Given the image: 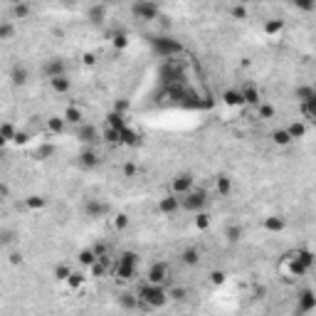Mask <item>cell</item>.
Instances as JSON below:
<instances>
[{"label":"cell","mask_w":316,"mask_h":316,"mask_svg":"<svg viewBox=\"0 0 316 316\" xmlns=\"http://www.w3.org/2000/svg\"><path fill=\"white\" fill-rule=\"evenodd\" d=\"M136 296H139L144 309H163L168 304V299H171L166 284H151V282H144L136 289Z\"/></svg>","instance_id":"1"},{"label":"cell","mask_w":316,"mask_h":316,"mask_svg":"<svg viewBox=\"0 0 316 316\" xmlns=\"http://www.w3.org/2000/svg\"><path fill=\"white\" fill-rule=\"evenodd\" d=\"M151 52L163 62H171V59H178V55H183V42L178 37H171V35H153L151 40Z\"/></svg>","instance_id":"2"},{"label":"cell","mask_w":316,"mask_h":316,"mask_svg":"<svg viewBox=\"0 0 316 316\" xmlns=\"http://www.w3.org/2000/svg\"><path fill=\"white\" fill-rule=\"evenodd\" d=\"M112 272H114L116 279H121V282H131V279L136 277V272H139V255L131 252V250L121 252V255L116 257Z\"/></svg>","instance_id":"3"},{"label":"cell","mask_w":316,"mask_h":316,"mask_svg":"<svg viewBox=\"0 0 316 316\" xmlns=\"http://www.w3.org/2000/svg\"><path fill=\"white\" fill-rule=\"evenodd\" d=\"M207 205H210V193H207L205 188H200V185H195L188 195L180 198V210H185V213H190V215L205 213Z\"/></svg>","instance_id":"4"},{"label":"cell","mask_w":316,"mask_h":316,"mask_svg":"<svg viewBox=\"0 0 316 316\" xmlns=\"http://www.w3.org/2000/svg\"><path fill=\"white\" fill-rule=\"evenodd\" d=\"M77 141L84 146V148H96V146L104 141V134H101L94 124L84 121V124L77 126Z\"/></svg>","instance_id":"5"},{"label":"cell","mask_w":316,"mask_h":316,"mask_svg":"<svg viewBox=\"0 0 316 316\" xmlns=\"http://www.w3.org/2000/svg\"><path fill=\"white\" fill-rule=\"evenodd\" d=\"M316 311V291L311 287H304L296 294V301H294V314L296 316H309Z\"/></svg>","instance_id":"6"},{"label":"cell","mask_w":316,"mask_h":316,"mask_svg":"<svg viewBox=\"0 0 316 316\" xmlns=\"http://www.w3.org/2000/svg\"><path fill=\"white\" fill-rule=\"evenodd\" d=\"M131 15L136 20H144V23H151V20H158L161 15V5L158 3H151V0H139L131 5Z\"/></svg>","instance_id":"7"},{"label":"cell","mask_w":316,"mask_h":316,"mask_svg":"<svg viewBox=\"0 0 316 316\" xmlns=\"http://www.w3.org/2000/svg\"><path fill=\"white\" fill-rule=\"evenodd\" d=\"M193 188H195V175H193V173H178V175H173V180H171L173 195L183 198V195H188Z\"/></svg>","instance_id":"8"},{"label":"cell","mask_w":316,"mask_h":316,"mask_svg":"<svg viewBox=\"0 0 316 316\" xmlns=\"http://www.w3.org/2000/svg\"><path fill=\"white\" fill-rule=\"evenodd\" d=\"M82 213L89 220H99V218H107L109 215V202L99 200V198H84L82 202Z\"/></svg>","instance_id":"9"},{"label":"cell","mask_w":316,"mask_h":316,"mask_svg":"<svg viewBox=\"0 0 316 316\" xmlns=\"http://www.w3.org/2000/svg\"><path fill=\"white\" fill-rule=\"evenodd\" d=\"M42 74L52 82L57 77H67V59L64 57H47L42 62Z\"/></svg>","instance_id":"10"},{"label":"cell","mask_w":316,"mask_h":316,"mask_svg":"<svg viewBox=\"0 0 316 316\" xmlns=\"http://www.w3.org/2000/svg\"><path fill=\"white\" fill-rule=\"evenodd\" d=\"M77 166L82 171H94L101 166V156H99V148H82L77 153Z\"/></svg>","instance_id":"11"},{"label":"cell","mask_w":316,"mask_h":316,"mask_svg":"<svg viewBox=\"0 0 316 316\" xmlns=\"http://www.w3.org/2000/svg\"><path fill=\"white\" fill-rule=\"evenodd\" d=\"M146 282L151 284H166L168 282V264L166 262H153L146 272Z\"/></svg>","instance_id":"12"},{"label":"cell","mask_w":316,"mask_h":316,"mask_svg":"<svg viewBox=\"0 0 316 316\" xmlns=\"http://www.w3.org/2000/svg\"><path fill=\"white\" fill-rule=\"evenodd\" d=\"M178 210H180V198L178 195H173V193H168V195H163L161 200H158V213L161 215H178Z\"/></svg>","instance_id":"13"},{"label":"cell","mask_w":316,"mask_h":316,"mask_svg":"<svg viewBox=\"0 0 316 316\" xmlns=\"http://www.w3.org/2000/svg\"><path fill=\"white\" fill-rule=\"evenodd\" d=\"M180 262H183L185 267H198V264H200V250H198V247H185V250L180 252Z\"/></svg>","instance_id":"14"},{"label":"cell","mask_w":316,"mask_h":316,"mask_svg":"<svg viewBox=\"0 0 316 316\" xmlns=\"http://www.w3.org/2000/svg\"><path fill=\"white\" fill-rule=\"evenodd\" d=\"M242 99H245V104L247 107H259L262 104V99H259V89L252 84H247L242 89Z\"/></svg>","instance_id":"15"},{"label":"cell","mask_w":316,"mask_h":316,"mask_svg":"<svg viewBox=\"0 0 316 316\" xmlns=\"http://www.w3.org/2000/svg\"><path fill=\"white\" fill-rule=\"evenodd\" d=\"M316 94V84H301L294 89V96H296V101L299 104H304V101H309V99H314Z\"/></svg>","instance_id":"16"},{"label":"cell","mask_w":316,"mask_h":316,"mask_svg":"<svg viewBox=\"0 0 316 316\" xmlns=\"http://www.w3.org/2000/svg\"><path fill=\"white\" fill-rule=\"evenodd\" d=\"M294 257L299 259V262H301V264H304L306 269H311V267L316 264L314 252H311V250H306V247H299V250H294Z\"/></svg>","instance_id":"17"},{"label":"cell","mask_w":316,"mask_h":316,"mask_svg":"<svg viewBox=\"0 0 316 316\" xmlns=\"http://www.w3.org/2000/svg\"><path fill=\"white\" fill-rule=\"evenodd\" d=\"M223 101H225L228 107H242V104H245L242 89H228V91L223 94Z\"/></svg>","instance_id":"18"},{"label":"cell","mask_w":316,"mask_h":316,"mask_svg":"<svg viewBox=\"0 0 316 316\" xmlns=\"http://www.w3.org/2000/svg\"><path fill=\"white\" fill-rule=\"evenodd\" d=\"M287 264H289V274H291V277H304V274L309 272V269H306V267H304L299 259L294 257V252L287 257Z\"/></svg>","instance_id":"19"},{"label":"cell","mask_w":316,"mask_h":316,"mask_svg":"<svg viewBox=\"0 0 316 316\" xmlns=\"http://www.w3.org/2000/svg\"><path fill=\"white\" fill-rule=\"evenodd\" d=\"M64 121H69V124H84V114H82V109L79 107H67L64 109V116H62Z\"/></svg>","instance_id":"20"},{"label":"cell","mask_w":316,"mask_h":316,"mask_svg":"<svg viewBox=\"0 0 316 316\" xmlns=\"http://www.w3.org/2000/svg\"><path fill=\"white\" fill-rule=\"evenodd\" d=\"M86 18H89L91 23H101V20L107 18V5H89V8H86Z\"/></svg>","instance_id":"21"},{"label":"cell","mask_w":316,"mask_h":316,"mask_svg":"<svg viewBox=\"0 0 316 316\" xmlns=\"http://www.w3.org/2000/svg\"><path fill=\"white\" fill-rule=\"evenodd\" d=\"M119 304H121L124 309H129V311H131V309H139V306H141L139 296H136V294H131V291H124V294L119 296Z\"/></svg>","instance_id":"22"},{"label":"cell","mask_w":316,"mask_h":316,"mask_svg":"<svg viewBox=\"0 0 316 316\" xmlns=\"http://www.w3.org/2000/svg\"><path fill=\"white\" fill-rule=\"evenodd\" d=\"M289 131V136H291V141H296V139H304V134H306V124H301V121H291L284 126Z\"/></svg>","instance_id":"23"},{"label":"cell","mask_w":316,"mask_h":316,"mask_svg":"<svg viewBox=\"0 0 316 316\" xmlns=\"http://www.w3.org/2000/svg\"><path fill=\"white\" fill-rule=\"evenodd\" d=\"M215 190H218V195H230V190H232L230 175H218L215 178Z\"/></svg>","instance_id":"24"},{"label":"cell","mask_w":316,"mask_h":316,"mask_svg":"<svg viewBox=\"0 0 316 316\" xmlns=\"http://www.w3.org/2000/svg\"><path fill=\"white\" fill-rule=\"evenodd\" d=\"M139 141H141V136H139L131 126H126V129L121 131V146H139Z\"/></svg>","instance_id":"25"},{"label":"cell","mask_w":316,"mask_h":316,"mask_svg":"<svg viewBox=\"0 0 316 316\" xmlns=\"http://www.w3.org/2000/svg\"><path fill=\"white\" fill-rule=\"evenodd\" d=\"M50 86H52V91H57V94H67V91L72 89V82H69V77H57V79L50 82Z\"/></svg>","instance_id":"26"},{"label":"cell","mask_w":316,"mask_h":316,"mask_svg":"<svg viewBox=\"0 0 316 316\" xmlns=\"http://www.w3.org/2000/svg\"><path fill=\"white\" fill-rule=\"evenodd\" d=\"M299 107H301V114L306 116L311 124H316V94H314V99H309V101H304Z\"/></svg>","instance_id":"27"},{"label":"cell","mask_w":316,"mask_h":316,"mask_svg":"<svg viewBox=\"0 0 316 316\" xmlns=\"http://www.w3.org/2000/svg\"><path fill=\"white\" fill-rule=\"evenodd\" d=\"M10 13H13L15 20H23V18L30 15V5L28 3H13V5H10Z\"/></svg>","instance_id":"28"},{"label":"cell","mask_w":316,"mask_h":316,"mask_svg":"<svg viewBox=\"0 0 316 316\" xmlns=\"http://www.w3.org/2000/svg\"><path fill=\"white\" fill-rule=\"evenodd\" d=\"M272 141L277 146H289L291 144V136H289L287 129H274V131H272Z\"/></svg>","instance_id":"29"},{"label":"cell","mask_w":316,"mask_h":316,"mask_svg":"<svg viewBox=\"0 0 316 316\" xmlns=\"http://www.w3.org/2000/svg\"><path fill=\"white\" fill-rule=\"evenodd\" d=\"M264 228L269 232H282L284 230V218H277V215H274V218H267V220H264Z\"/></svg>","instance_id":"30"},{"label":"cell","mask_w":316,"mask_h":316,"mask_svg":"<svg viewBox=\"0 0 316 316\" xmlns=\"http://www.w3.org/2000/svg\"><path fill=\"white\" fill-rule=\"evenodd\" d=\"M13 82H15V84H25V82H28V69L20 67V64H15V67H13Z\"/></svg>","instance_id":"31"},{"label":"cell","mask_w":316,"mask_h":316,"mask_svg":"<svg viewBox=\"0 0 316 316\" xmlns=\"http://www.w3.org/2000/svg\"><path fill=\"white\" fill-rule=\"evenodd\" d=\"M96 259H99V257H96V252H94V250H82V252H79V262H82L84 267H91Z\"/></svg>","instance_id":"32"},{"label":"cell","mask_w":316,"mask_h":316,"mask_svg":"<svg viewBox=\"0 0 316 316\" xmlns=\"http://www.w3.org/2000/svg\"><path fill=\"white\" fill-rule=\"evenodd\" d=\"M47 129H50L52 134H62V131H64V119H59V116H52V119L47 121Z\"/></svg>","instance_id":"33"},{"label":"cell","mask_w":316,"mask_h":316,"mask_svg":"<svg viewBox=\"0 0 316 316\" xmlns=\"http://www.w3.org/2000/svg\"><path fill=\"white\" fill-rule=\"evenodd\" d=\"M13 32H15V28H13L10 20H3V23H0V40H10Z\"/></svg>","instance_id":"34"},{"label":"cell","mask_w":316,"mask_h":316,"mask_svg":"<svg viewBox=\"0 0 316 316\" xmlns=\"http://www.w3.org/2000/svg\"><path fill=\"white\" fill-rule=\"evenodd\" d=\"M282 28H284L282 20H269V23L264 25V32H267V35H277V32H282Z\"/></svg>","instance_id":"35"},{"label":"cell","mask_w":316,"mask_h":316,"mask_svg":"<svg viewBox=\"0 0 316 316\" xmlns=\"http://www.w3.org/2000/svg\"><path fill=\"white\" fill-rule=\"evenodd\" d=\"M225 235H228V240H230V242H240V240H242V228L230 225V228L225 230Z\"/></svg>","instance_id":"36"},{"label":"cell","mask_w":316,"mask_h":316,"mask_svg":"<svg viewBox=\"0 0 316 316\" xmlns=\"http://www.w3.org/2000/svg\"><path fill=\"white\" fill-rule=\"evenodd\" d=\"M18 131L13 129V124H3V141H15Z\"/></svg>","instance_id":"37"},{"label":"cell","mask_w":316,"mask_h":316,"mask_svg":"<svg viewBox=\"0 0 316 316\" xmlns=\"http://www.w3.org/2000/svg\"><path fill=\"white\" fill-rule=\"evenodd\" d=\"M55 274H57V279H62V282H67V279L72 277V269H69L67 264H59L57 269H55Z\"/></svg>","instance_id":"38"},{"label":"cell","mask_w":316,"mask_h":316,"mask_svg":"<svg viewBox=\"0 0 316 316\" xmlns=\"http://www.w3.org/2000/svg\"><path fill=\"white\" fill-rule=\"evenodd\" d=\"M67 284H69V287H72V289L82 287V284H84V277H82V274H79V272H72V277H69V279H67Z\"/></svg>","instance_id":"39"},{"label":"cell","mask_w":316,"mask_h":316,"mask_svg":"<svg viewBox=\"0 0 316 316\" xmlns=\"http://www.w3.org/2000/svg\"><path fill=\"white\" fill-rule=\"evenodd\" d=\"M52 153H55V146H40L37 148V158H42V161H47Z\"/></svg>","instance_id":"40"},{"label":"cell","mask_w":316,"mask_h":316,"mask_svg":"<svg viewBox=\"0 0 316 316\" xmlns=\"http://www.w3.org/2000/svg\"><path fill=\"white\" fill-rule=\"evenodd\" d=\"M257 112H259L262 119H272V116H274V107H269V104H259Z\"/></svg>","instance_id":"41"},{"label":"cell","mask_w":316,"mask_h":316,"mask_svg":"<svg viewBox=\"0 0 316 316\" xmlns=\"http://www.w3.org/2000/svg\"><path fill=\"white\" fill-rule=\"evenodd\" d=\"M28 207H32V210H40V207H45V198H40V195H32V198H28Z\"/></svg>","instance_id":"42"},{"label":"cell","mask_w":316,"mask_h":316,"mask_svg":"<svg viewBox=\"0 0 316 316\" xmlns=\"http://www.w3.org/2000/svg\"><path fill=\"white\" fill-rule=\"evenodd\" d=\"M195 225H198L200 230H205V228L210 225V218H207L205 213H200V215H195Z\"/></svg>","instance_id":"43"},{"label":"cell","mask_w":316,"mask_h":316,"mask_svg":"<svg viewBox=\"0 0 316 316\" xmlns=\"http://www.w3.org/2000/svg\"><path fill=\"white\" fill-rule=\"evenodd\" d=\"M126 225H129V215H116V220H114L116 230H124Z\"/></svg>","instance_id":"44"},{"label":"cell","mask_w":316,"mask_h":316,"mask_svg":"<svg viewBox=\"0 0 316 316\" xmlns=\"http://www.w3.org/2000/svg\"><path fill=\"white\" fill-rule=\"evenodd\" d=\"M230 13L235 15V18H245V15H247V10H245L242 5H235V8H230Z\"/></svg>","instance_id":"45"},{"label":"cell","mask_w":316,"mask_h":316,"mask_svg":"<svg viewBox=\"0 0 316 316\" xmlns=\"http://www.w3.org/2000/svg\"><path fill=\"white\" fill-rule=\"evenodd\" d=\"M223 279H225L223 272H213V282H215V284H223Z\"/></svg>","instance_id":"46"},{"label":"cell","mask_w":316,"mask_h":316,"mask_svg":"<svg viewBox=\"0 0 316 316\" xmlns=\"http://www.w3.org/2000/svg\"><path fill=\"white\" fill-rule=\"evenodd\" d=\"M296 8H299V10H314L316 5L314 3H296Z\"/></svg>","instance_id":"47"},{"label":"cell","mask_w":316,"mask_h":316,"mask_svg":"<svg viewBox=\"0 0 316 316\" xmlns=\"http://www.w3.org/2000/svg\"><path fill=\"white\" fill-rule=\"evenodd\" d=\"M25 141H28V134H20V131H18V136H15V144H25Z\"/></svg>","instance_id":"48"},{"label":"cell","mask_w":316,"mask_h":316,"mask_svg":"<svg viewBox=\"0 0 316 316\" xmlns=\"http://www.w3.org/2000/svg\"><path fill=\"white\" fill-rule=\"evenodd\" d=\"M124 173H126V175H134V173H136V166H134V163H129V166L124 168Z\"/></svg>","instance_id":"49"}]
</instances>
